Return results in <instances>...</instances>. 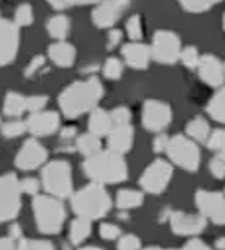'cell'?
Returning <instances> with one entry per match:
<instances>
[{"instance_id":"obj_23","label":"cell","mask_w":225,"mask_h":250,"mask_svg":"<svg viewBox=\"0 0 225 250\" xmlns=\"http://www.w3.org/2000/svg\"><path fill=\"white\" fill-rule=\"evenodd\" d=\"M89 235H91V220L84 217H77L71 224L69 240L72 242V245H81Z\"/></svg>"},{"instance_id":"obj_37","label":"cell","mask_w":225,"mask_h":250,"mask_svg":"<svg viewBox=\"0 0 225 250\" xmlns=\"http://www.w3.org/2000/svg\"><path fill=\"white\" fill-rule=\"evenodd\" d=\"M110 118L112 121V125H130L131 121V113L130 109L125 106H119V107H114V109L110 113Z\"/></svg>"},{"instance_id":"obj_43","label":"cell","mask_w":225,"mask_h":250,"mask_svg":"<svg viewBox=\"0 0 225 250\" xmlns=\"http://www.w3.org/2000/svg\"><path fill=\"white\" fill-rule=\"evenodd\" d=\"M19 185H21V191L27 195H36L41 188V182H37L36 178H24L22 182H19Z\"/></svg>"},{"instance_id":"obj_3","label":"cell","mask_w":225,"mask_h":250,"mask_svg":"<svg viewBox=\"0 0 225 250\" xmlns=\"http://www.w3.org/2000/svg\"><path fill=\"white\" fill-rule=\"evenodd\" d=\"M71 207L77 217L98 220L111 210V198L103 185L92 182L72 195Z\"/></svg>"},{"instance_id":"obj_34","label":"cell","mask_w":225,"mask_h":250,"mask_svg":"<svg viewBox=\"0 0 225 250\" xmlns=\"http://www.w3.org/2000/svg\"><path fill=\"white\" fill-rule=\"evenodd\" d=\"M27 131V126L24 121H9L2 125V134L5 138H17Z\"/></svg>"},{"instance_id":"obj_7","label":"cell","mask_w":225,"mask_h":250,"mask_svg":"<svg viewBox=\"0 0 225 250\" xmlns=\"http://www.w3.org/2000/svg\"><path fill=\"white\" fill-rule=\"evenodd\" d=\"M21 185L14 173L0 176V222H9L21 211Z\"/></svg>"},{"instance_id":"obj_26","label":"cell","mask_w":225,"mask_h":250,"mask_svg":"<svg viewBox=\"0 0 225 250\" xmlns=\"http://www.w3.org/2000/svg\"><path fill=\"white\" fill-rule=\"evenodd\" d=\"M76 148L79 149L81 155L84 156H91L94 153L101 151V140L99 136L92 133H86V134H81L76 141Z\"/></svg>"},{"instance_id":"obj_8","label":"cell","mask_w":225,"mask_h":250,"mask_svg":"<svg viewBox=\"0 0 225 250\" xmlns=\"http://www.w3.org/2000/svg\"><path fill=\"white\" fill-rule=\"evenodd\" d=\"M151 57L161 64H175L180 59L181 42L180 37L172 30H158L153 36V44L150 47Z\"/></svg>"},{"instance_id":"obj_9","label":"cell","mask_w":225,"mask_h":250,"mask_svg":"<svg viewBox=\"0 0 225 250\" xmlns=\"http://www.w3.org/2000/svg\"><path fill=\"white\" fill-rule=\"evenodd\" d=\"M173 176V168L165 160H157L145 170L139 178V185L145 191L158 195L166 190L170 180Z\"/></svg>"},{"instance_id":"obj_44","label":"cell","mask_w":225,"mask_h":250,"mask_svg":"<svg viewBox=\"0 0 225 250\" xmlns=\"http://www.w3.org/2000/svg\"><path fill=\"white\" fill-rule=\"evenodd\" d=\"M166 145H168V136H166V134H158V136L153 140V151L155 153L165 151Z\"/></svg>"},{"instance_id":"obj_1","label":"cell","mask_w":225,"mask_h":250,"mask_svg":"<svg viewBox=\"0 0 225 250\" xmlns=\"http://www.w3.org/2000/svg\"><path fill=\"white\" fill-rule=\"evenodd\" d=\"M104 94L103 84L98 78H89L86 81H76L68 86L59 96V106L66 118L74 119L81 114L89 113L98 106Z\"/></svg>"},{"instance_id":"obj_42","label":"cell","mask_w":225,"mask_h":250,"mask_svg":"<svg viewBox=\"0 0 225 250\" xmlns=\"http://www.w3.org/2000/svg\"><path fill=\"white\" fill-rule=\"evenodd\" d=\"M99 235L103 238H106V240H114V238H118L121 235V230L114 224H103L99 227Z\"/></svg>"},{"instance_id":"obj_10","label":"cell","mask_w":225,"mask_h":250,"mask_svg":"<svg viewBox=\"0 0 225 250\" xmlns=\"http://www.w3.org/2000/svg\"><path fill=\"white\" fill-rule=\"evenodd\" d=\"M195 203L200 213L205 218H210L215 225L222 227L225 224V205L224 195L220 191L199 190L195 193Z\"/></svg>"},{"instance_id":"obj_47","label":"cell","mask_w":225,"mask_h":250,"mask_svg":"<svg viewBox=\"0 0 225 250\" xmlns=\"http://www.w3.org/2000/svg\"><path fill=\"white\" fill-rule=\"evenodd\" d=\"M9 233H10V238H14V240H19V238L22 237V230H21V227H19L17 224L10 225Z\"/></svg>"},{"instance_id":"obj_19","label":"cell","mask_w":225,"mask_h":250,"mask_svg":"<svg viewBox=\"0 0 225 250\" xmlns=\"http://www.w3.org/2000/svg\"><path fill=\"white\" fill-rule=\"evenodd\" d=\"M123 57L126 64L133 69H146L151 59V51L148 45L139 44L138 41H133L130 44L123 45Z\"/></svg>"},{"instance_id":"obj_32","label":"cell","mask_w":225,"mask_h":250,"mask_svg":"<svg viewBox=\"0 0 225 250\" xmlns=\"http://www.w3.org/2000/svg\"><path fill=\"white\" fill-rule=\"evenodd\" d=\"M126 32L128 37L131 41H139L143 37V29H141V17L139 15H131L126 21Z\"/></svg>"},{"instance_id":"obj_22","label":"cell","mask_w":225,"mask_h":250,"mask_svg":"<svg viewBox=\"0 0 225 250\" xmlns=\"http://www.w3.org/2000/svg\"><path fill=\"white\" fill-rule=\"evenodd\" d=\"M45 27H47V32L50 37H54L57 41H64L68 37L69 30H71V21H69L68 15L59 14L50 17Z\"/></svg>"},{"instance_id":"obj_17","label":"cell","mask_w":225,"mask_h":250,"mask_svg":"<svg viewBox=\"0 0 225 250\" xmlns=\"http://www.w3.org/2000/svg\"><path fill=\"white\" fill-rule=\"evenodd\" d=\"M199 74L205 84L212 87H220L224 84V64L217 56L205 54L199 59L197 64Z\"/></svg>"},{"instance_id":"obj_5","label":"cell","mask_w":225,"mask_h":250,"mask_svg":"<svg viewBox=\"0 0 225 250\" xmlns=\"http://www.w3.org/2000/svg\"><path fill=\"white\" fill-rule=\"evenodd\" d=\"M41 185L56 198H68L72 195V170L64 160H54L42 170Z\"/></svg>"},{"instance_id":"obj_50","label":"cell","mask_w":225,"mask_h":250,"mask_svg":"<svg viewBox=\"0 0 225 250\" xmlns=\"http://www.w3.org/2000/svg\"><path fill=\"white\" fill-rule=\"evenodd\" d=\"M47 2L54 7V9H59V10L66 9V2H64V0H47Z\"/></svg>"},{"instance_id":"obj_11","label":"cell","mask_w":225,"mask_h":250,"mask_svg":"<svg viewBox=\"0 0 225 250\" xmlns=\"http://www.w3.org/2000/svg\"><path fill=\"white\" fill-rule=\"evenodd\" d=\"M172 116H173L172 107L166 104V103L150 99L143 106V126L148 131L153 133L163 131L172 123Z\"/></svg>"},{"instance_id":"obj_33","label":"cell","mask_w":225,"mask_h":250,"mask_svg":"<svg viewBox=\"0 0 225 250\" xmlns=\"http://www.w3.org/2000/svg\"><path fill=\"white\" fill-rule=\"evenodd\" d=\"M180 59L185 67L197 69V64H199V59H200L199 51H197V47H193V45H188V47L180 51Z\"/></svg>"},{"instance_id":"obj_49","label":"cell","mask_w":225,"mask_h":250,"mask_svg":"<svg viewBox=\"0 0 225 250\" xmlns=\"http://www.w3.org/2000/svg\"><path fill=\"white\" fill-rule=\"evenodd\" d=\"M66 2V7L69 5H88V3H96L99 0H64Z\"/></svg>"},{"instance_id":"obj_28","label":"cell","mask_w":225,"mask_h":250,"mask_svg":"<svg viewBox=\"0 0 225 250\" xmlns=\"http://www.w3.org/2000/svg\"><path fill=\"white\" fill-rule=\"evenodd\" d=\"M224 91H217L215 96L208 101L207 104V113L212 119H215L217 123H224L225 121V113H224Z\"/></svg>"},{"instance_id":"obj_48","label":"cell","mask_w":225,"mask_h":250,"mask_svg":"<svg viewBox=\"0 0 225 250\" xmlns=\"http://www.w3.org/2000/svg\"><path fill=\"white\" fill-rule=\"evenodd\" d=\"M17 245L14 244V238L10 237H0V249H15Z\"/></svg>"},{"instance_id":"obj_18","label":"cell","mask_w":225,"mask_h":250,"mask_svg":"<svg viewBox=\"0 0 225 250\" xmlns=\"http://www.w3.org/2000/svg\"><path fill=\"white\" fill-rule=\"evenodd\" d=\"M135 141V129L130 125H116L108 133V146L111 151L118 155H125L133 148Z\"/></svg>"},{"instance_id":"obj_46","label":"cell","mask_w":225,"mask_h":250,"mask_svg":"<svg viewBox=\"0 0 225 250\" xmlns=\"http://www.w3.org/2000/svg\"><path fill=\"white\" fill-rule=\"evenodd\" d=\"M185 249H208V245L205 242H202L200 238H190L185 244Z\"/></svg>"},{"instance_id":"obj_25","label":"cell","mask_w":225,"mask_h":250,"mask_svg":"<svg viewBox=\"0 0 225 250\" xmlns=\"http://www.w3.org/2000/svg\"><path fill=\"white\" fill-rule=\"evenodd\" d=\"M143 203V193L136 190H119L116 195V205L121 210L136 208Z\"/></svg>"},{"instance_id":"obj_39","label":"cell","mask_w":225,"mask_h":250,"mask_svg":"<svg viewBox=\"0 0 225 250\" xmlns=\"http://www.w3.org/2000/svg\"><path fill=\"white\" fill-rule=\"evenodd\" d=\"M45 104H47V98L45 96H30V98H25V111H30V113L42 111Z\"/></svg>"},{"instance_id":"obj_35","label":"cell","mask_w":225,"mask_h":250,"mask_svg":"<svg viewBox=\"0 0 225 250\" xmlns=\"http://www.w3.org/2000/svg\"><path fill=\"white\" fill-rule=\"evenodd\" d=\"M208 168H210V173L215 176L217 180L224 178V175H225V155H224V151H217V155L210 160Z\"/></svg>"},{"instance_id":"obj_21","label":"cell","mask_w":225,"mask_h":250,"mask_svg":"<svg viewBox=\"0 0 225 250\" xmlns=\"http://www.w3.org/2000/svg\"><path fill=\"white\" fill-rule=\"evenodd\" d=\"M89 133L96 134V136H108V133L112 129V121L110 118V113H106L101 107L91 109V116H89Z\"/></svg>"},{"instance_id":"obj_40","label":"cell","mask_w":225,"mask_h":250,"mask_svg":"<svg viewBox=\"0 0 225 250\" xmlns=\"http://www.w3.org/2000/svg\"><path fill=\"white\" fill-rule=\"evenodd\" d=\"M21 244L17 245L19 249H52L54 245L47 240H36V238H19Z\"/></svg>"},{"instance_id":"obj_4","label":"cell","mask_w":225,"mask_h":250,"mask_svg":"<svg viewBox=\"0 0 225 250\" xmlns=\"http://www.w3.org/2000/svg\"><path fill=\"white\" fill-rule=\"evenodd\" d=\"M34 218H36L37 229L44 235H56L63 230L66 222V208L59 198L47 197V195H37L32 202Z\"/></svg>"},{"instance_id":"obj_15","label":"cell","mask_w":225,"mask_h":250,"mask_svg":"<svg viewBox=\"0 0 225 250\" xmlns=\"http://www.w3.org/2000/svg\"><path fill=\"white\" fill-rule=\"evenodd\" d=\"M170 227L177 235H199L207 227V218L203 215H190L183 211H173L170 215Z\"/></svg>"},{"instance_id":"obj_13","label":"cell","mask_w":225,"mask_h":250,"mask_svg":"<svg viewBox=\"0 0 225 250\" xmlns=\"http://www.w3.org/2000/svg\"><path fill=\"white\" fill-rule=\"evenodd\" d=\"M19 27L14 22L0 19V67L7 66L15 59L19 52Z\"/></svg>"},{"instance_id":"obj_6","label":"cell","mask_w":225,"mask_h":250,"mask_svg":"<svg viewBox=\"0 0 225 250\" xmlns=\"http://www.w3.org/2000/svg\"><path fill=\"white\" fill-rule=\"evenodd\" d=\"M166 153L172 158V161L175 165H178L180 168L187 170L190 173L197 171L200 167V149L197 143L190 138L183 136V134H177L172 140H168L166 145Z\"/></svg>"},{"instance_id":"obj_52","label":"cell","mask_w":225,"mask_h":250,"mask_svg":"<svg viewBox=\"0 0 225 250\" xmlns=\"http://www.w3.org/2000/svg\"><path fill=\"white\" fill-rule=\"evenodd\" d=\"M217 247L219 249H224V237L219 238V242H217Z\"/></svg>"},{"instance_id":"obj_36","label":"cell","mask_w":225,"mask_h":250,"mask_svg":"<svg viewBox=\"0 0 225 250\" xmlns=\"http://www.w3.org/2000/svg\"><path fill=\"white\" fill-rule=\"evenodd\" d=\"M207 146L213 151H224V146H225V133L224 129H213L212 133H208L207 136Z\"/></svg>"},{"instance_id":"obj_14","label":"cell","mask_w":225,"mask_h":250,"mask_svg":"<svg viewBox=\"0 0 225 250\" xmlns=\"http://www.w3.org/2000/svg\"><path fill=\"white\" fill-rule=\"evenodd\" d=\"M45 160H47V149L37 140H27L15 156V165L19 170L29 171L39 168Z\"/></svg>"},{"instance_id":"obj_31","label":"cell","mask_w":225,"mask_h":250,"mask_svg":"<svg viewBox=\"0 0 225 250\" xmlns=\"http://www.w3.org/2000/svg\"><path fill=\"white\" fill-rule=\"evenodd\" d=\"M103 74L106 76L108 79H119L123 74V62L118 57H110V59L104 62Z\"/></svg>"},{"instance_id":"obj_20","label":"cell","mask_w":225,"mask_h":250,"mask_svg":"<svg viewBox=\"0 0 225 250\" xmlns=\"http://www.w3.org/2000/svg\"><path fill=\"white\" fill-rule=\"evenodd\" d=\"M49 54V59L56 64L57 67H72L76 61V49L72 44L66 41H59V42H54V44L49 45L47 49Z\"/></svg>"},{"instance_id":"obj_51","label":"cell","mask_w":225,"mask_h":250,"mask_svg":"<svg viewBox=\"0 0 225 250\" xmlns=\"http://www.w3.org/2000/svg\"><path fill=\"white\" fill-rule=\"evenodd\" d=\"M76 134V128H66V129H63V140H69V138H72Z\"/></svg>"},{"instance_id":"obj_16","label":"cell","mask_w":225,"mask_h":250,"mask_svg":"<svg viewBox=\"0 0 225 250\" xmlns=\"http://www.w3.org/2000/svg\"><path fill=\"white\" fill-rule=\"evenodd\" d=\"M61 125V118L57 113L54 111H37V113H32V116L27 119L25 126L27 131L32 133L34 136H49V134H54L59 129Z\"/></svg>"},{"instance_id":"obj_27","label":"cell","mask_w":225,"mask_h":250,"mask_svg":"<svg viewBox=\"0 0 225 250\" xmlns=\"http://www.w3.org/2000/svg\"><path fill=\"white\" fill-rule=\"evenodd\" d=\"M208 133H210V126H208L207 119H203L200 116L192 119V121L187 125V134L192 138L193 141H200V143H203V141L207 140Z\"/></svg>"},{"instance_id":"obj_12","label":"cell","mask_w":225,"mask_h":250,"mask_svg":"<svg viewBox=\"0 0 225 250\" xmlns=\"http://www.w3.org/2000/svg\"><path fill=\"white\" fill-rule=\"evenodd\" d=\"M131 0H99V5L92 10V22L99 29H110L121 19Z\"/></svg>"},{"instance_id":"obj_30","label":"cell","mask_w":225,"mask_h":250,"mask_svg":"<svg viewBox=\"0 0 225 250\" xmlns=\"http://www.w3.org/2000/svg\"><path fill=\"white\" fill-rule=\"evenodd\" d=\"M34 22V10L32 5L29 3H21L15 10V19H14V24L17 27H29L32 25Z\"/></svg>"},{"instance_id":"obj_2","label":"cell","mask_w":225,"mask_h":250,"mask_svg":"<svg viewBox=\"0 0 225 250\" xmlns=\"http://www.w3.org/2000/svg\"><path fill=\"white\" fill-rule=\"evenodd\" d=\"M83 170L94 183H121L128 176V167L123 155L111 151H98L86 156Z\"/></svg>"},{"instance_id":"obj_24","label":"cell","mask_w":225,"mask_h":250,"mask_svg":"<svg viewBox=\"0 0 225 250\" xmlns=\"http://www.w3.org/2000/svg\"><path fill=\"white\" fill-rule=\"evenodd\" d=\"M25 111V98L17 92H7L3 99V114L10 118L21 116Z\"/></svg>"},{"instance_id":"obj_45","label":"cell","mask_w":225,"mask_h":250,"mask_svg":"<svg viewBox=\"0 0 225 250\" xmlns=\"http://www.w3.org/2000/svg\"><path fill=\"white\" fill-rule=\"evenodd\" d=\"M121 39H123L121 30L112 29L111 32H110V36H108V49H114V47H118V44H119V42H121Z\"/></svg>"},{"instance_id":"obj_41","label":"cell","mask_w":225,"mask_h":250,"mask_svg":"<svg viewBox=\"0 0 225 250\" xmlns=\"http://www.w3.org/2000/svg\"><path fill=\"white\" fill-rule=\"evenodd\" d=\"M119 242H118V249L123 250H135L141 247V242L136 235H119Z\"/></svg>"},{"instance_id":"obj_29","label":"cell","mask_w":225,"mask_h":250,"mask_svg":"<svg viewBox=\"0 0 225 250\" xmlns=\"http://www.w3.org/2000/svg\"><path fill=\"white\" fill-rule=\"evenodd\" d=\"M180 5L183 7L187 12L192 14H200V12H207L210 7L217 5L222 0H178Z\"/></svg>"},{"instance_id":"obj_38","label":"cell","mask_w":225,"mask_h":250,"mask_svg":"<svg viewBox=\"0 0 225 250\" xmlns=\"http://www.w3.org/2000/svg\"><path fill=\"white\" fill-rule=\"evenodd\" d=\"M45 66V57L44 56H36L32 57V61L29 62V66H27L24 76L27 79H32L34 76H37L39 72H41V69Z\"/></svg>"}]
</instances>
